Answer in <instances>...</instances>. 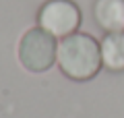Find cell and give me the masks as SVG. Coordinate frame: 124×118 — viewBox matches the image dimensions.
Segmentation results:
<instances>
[{
  "label": "cell",
  "mask_w": 124,
  "mask_h": 118,
  "mask_svg": "<svg viewBox=\"0 0 124 118\" xmlns=\"http://www.w3.org/2000/svg\"><path fill=\"white\" fill-rule=\"evenodd\" d=\"M58 68L72 81H89L101 70V48L89 33H77L58 42Z\"/></svg>",
  "instance_id": "1"
},
{
  "label": "cell",
  "mask_w": 124,
  "mask_h": 118,
  "mask_svg": "<svg viewBox=\"0 0 124 118\" xmlns=\"http://www.w3.org/2000/svg\"><path fill=\"white\" fill-rule=\"evenodd\" d=\"M17 56L29 73H46L58 60V39L39 25L31 27L19 39Z\"/></svg>",
  "instance_id": "2"
},
{
  "label": "cell",
  "mask_w": 124,
  "mask_h": 118,
  "mask_svg": "<svg viewBox=\"0 0 124 118\" xmlns=\"http://www.w3.org/2000/svg\"><path fill=\"white\" fill-rule=\"evenodd\" d=\"M81 21H83L81 8L72 0H48L37 13V25L56 39H64L77 33Z\"/></svg>",
  "instance_id": "3"
},
{
  "label": "cell",
  "mask_w": 124,
  "mask_h": 118,
  "mask_svg": "<svg viewBox=\"0 0 124 118\" xmlns=\"http://www.w3.org/2000/svg\"><path fill=\"white\" fill-rule=\"evenodd\" d=\"M93 19L106 33L124 31V0H95Z\"/></svg>",
  "instance_id": "4"
},
{
  "label": "cell",
  "mask_w": 124,
  "mask_h": 118,
  "mask_svg": "<svg viewBox=\"0 0 124 118\" xmlns=\"http://www.w3.org/2000/svg\"><path fill=\"white\" fill-rule=\"evenodd\" d=\"M101 48V62L112 73L124 70V31L120 33H106L99 42Z\"/></svg>",
  "instance_id": "5"
}]
</instances>
